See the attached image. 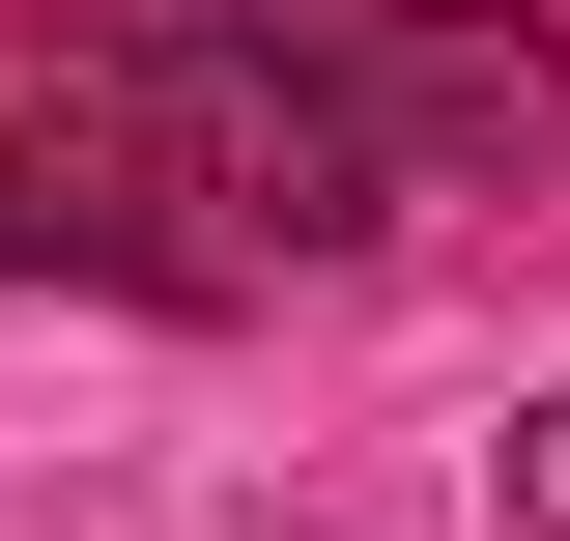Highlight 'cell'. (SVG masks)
Masks as SVG:
<instances>
[{
	"label": "cell",
	"mask_w": 570,
	"mask_h": 541,
	"mask_svg": "<svg viewBox=\"0 0 570 541\" xmlns=\"http://www.w3.org/2000/svg\"><path fill=\"white\" fill-rule=\"evenodd\" d=\"M513 513H542V541H570V400H513Z\"/></svg>",
	"instance_id": "7a4b0ae2"
},
{
	"label": "cell",
	"mask_w": 570,
	"mask_h": 541,
	"mask_svg": "<svg viewBox=\"0 0 570 541\" xmlns=\"http://www.w3.org/2000/svg\"><path fill=\"white\" fill-rule=\"evenodd\" d=\"M86 115L171 200L371 228V200H456V171H542L570 142V29H513V0H115Z\"/></svg>",
	"instance_id": "6da1fadb"
}]
</instances>
